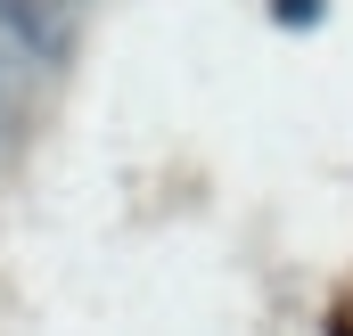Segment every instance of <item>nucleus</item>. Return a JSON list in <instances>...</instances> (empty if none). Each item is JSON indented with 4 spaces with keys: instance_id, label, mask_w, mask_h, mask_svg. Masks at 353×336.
<instances>
[{
    "instance_id": "2",
    "label": "nucleus",
    "mask_w": 353,
    "mask_h": 336,
    "mask_svg": "<svg viewBox=\"0 0 353 336\" xmlns=\"http://www.w3.org/2000/svg\"><path fill=\"white\" fill-rule=\"evenodd\" d=\"M271 17H279V25H321L329 0H271Z\"/></svg>"
},
{
    "instance_id": "1",
    "label": "nucleus",
    "mask_w": 353,
    "mask_h": 336,
    "mask_svg": "<svg viewBox=\"0 0 353 336\" xmlns=\"http://www.w3.org/2000/svg\"><path fill=\"white\" fill-rule=\"evenodd\" d=\"M33 90H41V66L0 33V156L17 148V132H25V115H33Z\"/></svg>"
}]
</instances>
